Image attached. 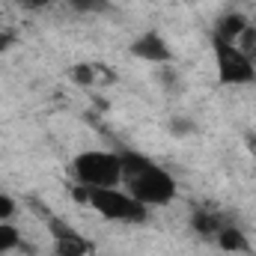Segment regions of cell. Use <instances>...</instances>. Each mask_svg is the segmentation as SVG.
<instances>
[{"label": "cell", "instance_id": "6da1fadb", "mask_svg": "<svg viewBox=\"0 0 256 256\" xmlns=\"http://www.w3.org/2000/svg\"><path fill=\"white\" fill-rule=\"evenodd\" d=\"M120 158H122V182H128V194L134 200H140L146 208L167 206L176 196V182L164 167H158L155 161H149L137 152H126Z\"/></svg>", "mask_w": 256, "mask_h": 256}, {"label": "cell", "instance_id": "7a4b0ae2", "mask_svg": "<svg viewBox=\"0 0 256 256\" xmlns=\"http://www.w3.org/2000/svg\"><path fill=\"white\" fill-rule=\"evenodd\" d=\"M72 170L84 188H116L122 182V158L114 152H80Z\"/></svg>", "mask_w": 256, "mask_h": 256}, {"label": "cell", "instance_id": "3957f363", "mask_svg": "<svg viewBox=\"0 0 256 256\" xmlns=\"http://www.w3.org/2000/svg\"><path fill=\"white\" fill-rule=\"evenodd\" d=\"M90 206L110 220L140 224L146 218V206L140 200H134L131 194L116 191V188H90Z\"/></svg>", "mask_w": 256, "mask_h": 256}, {"label": "cell", "instance_id": "277c9868", "mask_svg": "<svg viewBox=\"0 0 256 256\" xmlns=\"http://www.w3.org/2000/svg\"><path fill=\"white\" fill-rule=\"evenodd\" d=\"M214 63H218V78H220V84L238 86V84H254L256 80L254 60H250L238 45H230V42L214 39Z\"/></svg>", "mask_w": 256, "mask_h": 256}, {"label": "cell", "instance_id": "5b68a950", "mask_svg": "<svg viewBox=\"0 0 256 256\" xmlns=\"http://www.w3.org/2000/svg\"><path fill=\"white\" fill-rule=\"evenodd\" d=\"M51 232L57 238V256H90V250H92V244L80 232L68 230L63 220H54L51 224Z\"/></svg>", "mask_w": 256, "mask_h": 256}, {"label": "cell", "instance_id": "8992f818", "mask_svg": "<svg viewBox=\"0 0 256 256\" xmlns=\"http://www.w3.org/2000/svg\"><path fill=\"white\" fill-rule=\"evenodd\" d=\"M131 54L137 60H146V63H170V48L167 42L158 36V33H143L134 45H131Z\"/></svg>", "mask_w": 256, "mask_h": 256}, {"label": "cell", "instance_id": "52a82bcc", "mask_svg": "<svg viewBox=\"0 0 256 256\" xmlns=\"http://www.w3.org/2000/svg\"><path fill=\"white\" fill-rule=\"evenodd\" d=\"M244 27H248V18H244V15H226V18L218 24V33H214V39L236 45V42H238V36L244 33Z\"/></svg>", "mask_w": 256, "mask_h": 256}, {"label": "cell", "instance_id": "ba28073f", "mask_svg": "<svg viewBox=\"0 0 256 256\" xmlns=\"http://www.w3.org/2000/svg\"><path fill=\"white\" fill-rule=\"evenodd\" d=\"M214 238H218V244H220L224 250H230V254L248 250V238H244V236H242V230H236V226H224Z\"/></svg>", "mask_w": 256, "mask_h": 256}, {"label": "cell", "instance_id": "9c48e42d", "mask_svg": "<svg viewBox=\"0 0 256 256\" xmlns=\"http://www.w3.org/2000/svg\"><path fill=\"white\" fill-rule=\"evenodd\" d=\"M224 226H226V224H224L218 214H208V212H196V214H194V230H196L200 236H218Z\"/></svg>", "mask_w": 256, "mask_h": 256}, {"label": "cell", "instance_id": "30bf717a", "mask_svg": "<svg viewBox=\"0 0 256 256\" xmlns=\"http://www.w3.org/2000/svg\"><path fill=\"white\" fill-rule=\"evenodd\" d=\"M72 80L80 84V86H90V84L96 80V68H92V66H74V68H72Z\"/></svg>", "mask_w": 256, "mask_h": 256}, {"label": "cell", "instance_id": "8fae6325", "mask_svg": "<svg viewBox=\"0 0 256 256\" xmlns=\"http://www.w3.org/2000/svg\"><path fill=\"white\" fill-rule=\"evenodd\" d=\"M68 3L80 12H102L104 9V0H68Z\"/></svg>", "mask_w": 256, "mask_h": 256}, {"label": "cell", "instance_id": "7c38bea8", "mask_svg": "<svg viewBox=\"0 0 256 256\" xmlns=\"http://www.w3.org/2000/svg\"><path fill=\"white\" fill-rule=\"evenodd\" d=\"M12 212H15V200L6 196V194H0V220H9Z\"/></svg>", "mask_w": 256, "mask_h": 256}, {"label": "cell", "instance_id": "4fadbf2b", "mask_svg": "<svg viewBox=\"0 0 256 256\" xmlns=\"http://www.w3.org/2000/svg\"><path fill=\"white\" fill-rule=\"evenodd\" d=\"M12 42H15V36H12L9 30H0V54H3V51H9V48H12Z\"/></svg>", "mask_w": 256, "mask_h": 256}, {"label": "cell", "instance_id": "5bb4252c", "mask_svg": "<svg viewBox=\"0 0 256 256\" xmlns=\"http://www.w3.org/2000/svg\"><path fill=\"white\" fill-rule=\"evenodd\" d=\"M48 3H51V0H21L24 9H45Z\"/></svg>", "mask_w": 256, "mask_h": 256}]
</instances>
